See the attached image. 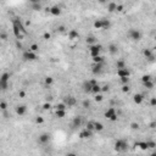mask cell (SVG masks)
Returning <instances> with one entry per match:
<instances>
[{
    "mask_svg": "<svg viewBox=\"0 0 156 156\" xmlns=\"http://www.w3.org/2000/svg\"><path fill=\"white\" fill-rule=\"evenodd\" d=\"M12 27H14L15 37H16L17 39H22V38L27 34V32L25 29L22 22H21L18 18H14V20H12Z\"/></svg>",
    "mask_w": 156,
    "mask_h": 156,
    "instance_id": "1",
    "label": "cell"
},
{
    "mask_svg": "<svg viewBox=\"0 0 156 156\" xmlns=\"http://www.w3.org/2000/svg\"><path fill=\"white\" fill-rule=\"evenodd\" d=\"M128 149V143L123 140V139H118L116 143H115V150L116 151H120V153H122V151H126Z\"/></svg>",
    "mask_w": 156,
    "mask_h": 156,
    "instance_id": "2",
    "label": "cell"
},
{
    "mask_svg": "<svg viewBox=\"0 0 156 156\" xmlns=\"http://www.w3.org/2000/svg\"><path fill=\"white\" fill-rule=\"evenodd\" d=\"M128 35H129V38H130L132 40H134V42H138V40L142 39V33L138 31V29H134V28H132V29L128 31Z\"/></svg>",
    "mask_w": 156,
    "mask_h": 156,
    "instance_id": "3",
    "label": "cell"
},
{
    "mask_svg": "<svg viewBox=\"0 0 156 156\" xmlns=\"http://www.w3.org/2000/svg\"><path fill=\"white\" fill-rule=\"evenodd\" d=\"M22 57H23L26 61H34V60H37V59H38L37 54H35L34 51H31V50L25 51V53H23V55H22Z\"/></svg>",
    "mask_w": 156,
    "mask_h": 156,
    "instance_id": "4",
    "label": "cell"
},
{
    "mask_svg": "<svg viewBox=\"0 0 156 156\" xmlns=\"http://www.w3.org/2000/svg\"><path fill=\"white\" fill-rule=\"evenodd\" d=\"M105 117L109 118V120H111V121H116V120H117V113H116L115 109H113V107L107 109V110L105 111Z\"/></svg>",
    "mask_w": 156,
    "mask_h": 156,
    "instance_id": "5",
    "label": "cell"
},
{
    "mask_svg": "<svg viewBox=\"0 0 156 156\" xmlns=\"http://www.w3.org/2000/svg\"><path fill=\"white\" fill-rule=\"evenodd\" d=\"M100 51H101V45L93 44V45H90V46H89V54L92 55V57L100 55Z\"/></svg>",
    "mask_w": 156,
    "mask_h": 156,
    "instance_id": "6",
    "label": "cell"
},
{
    "mask_svg": "<svg viewBox=\"0 0 156 156\" xmlns=\"http://www.w3.org/2000/svg\"><path fill=\"white\" fill-rule=\"evenodd\" d=\"M63 102L67 105V107H72L77 104V100H76V98H73L71 95H67V96L63 98Z\"/></svg>",
    "mask_w": 156,
    "mask_h": 156,
    "instance_id": "7",
    "label": "cell"
},
{
    "mask_svg": "<svg viewBox=\"0 0 156 156\" xmlns=\"http://www.w3.org/2000/svg\"><path fill=\"white\" fill-rule=\"evenodd\" d=\"M92 137H93V130H90L88 128H85L84 130H82L79 133V138L81 139H88V138H92Z\"/></svg>",
    "mask_w": 156,
    "mask_h": 156,
    "instance_id": "8",
    "label": "cell"
},
{
    "mask_svg": "<svg viewBox=\"0 0 156 156\" xmlns=\"http://www.w3.org/2000/svg\"><path fill=\"white\" fill-rule=\"evenodd\" d=\"M102 65H104V62H94L93 67H92V72H93L94 74L101 73V71H102Z\"/></svg>",
    "mask_w": 156,
    "mask_h": 156,
    "instance_id": "9",
    "label": "cell"
},
{
    "mask_svg": "<svg viewBox=\"0 0 156 156\" xmlns=\"http://www.w3.org/2000/svg\"><path fill=\"white\" fill-rule=\"evenodd\" d=\"M82 88H83V92H84V93H92L93 84H92V82H90V81H85V82L83 83Z\"/></svg>",
    "mask_w": 156,
    "mask_h": 156,
    "instance_id": "10",
    "label": "cell"
},
{
    "mask_svg": "<svg viewBox=\"0 0 156 156\" xmlns=\"http://www.w3.org/2000/svg\"><path fill=\"white\" fill-rule=\"evenodd\" d=\"M117 76L121 78V77H129L130 76V72L129 70L125 67V68H121V70H117Z\"/></svg>",
    "mask_w": 156,
    "mask_h": 156,
    "instance_id": "11",
    "label": "cell"
},
{
    "mask_svg": "<svg viewBox=\"0 0 156 156\" xmlns=\"http://www.w3.org/2000/svg\"><path fill=\"white\" fill-rule=\"evenodd\" d=\"M49 140H50V135H49L48 133L40 134V135H39V139H38V142H39L40 144H46Z\"/></svg>",
    "mask_w": 156,
    "mask_h": 156,
    "instance_id": "12",
    "label": "cell"
},
{
    "mask_svg": "<svg viewBox=\"0 0 156 156\" xmlns=\"http://www.w3.org/2000/svg\"><path fill=\"white\" fill-rule=\"evenodd\" d=\"M26 111H27V107H26L25 105H18V106L16 107V113H17L18 116H23V115L26 113Z\"/></svg>",
    "mask_w": 156,
    "mask_h": 156,
    "instance_id": "13",
    "label": "cell"
},
{
    "mask_svg": "<svg viewBox=\"0 0 156 156\" xmlns=\"http://www.w3.org/2000/svg\"><path fill=\"white\" fill-rule=\"evenodd\" d=\"M78 38H79V34H78V32L76 31V29H71V31L68 32V39L70 40H76Z\"/></svg>",
    "mask_w": 156,
    "mask_h": 156,
    "instance_id": "14",
    "label": "cell"
},
{
    "mask_svg": "<svg viewBox=\"0 0 156 156\" xmlns=\"http://www.w3.org/2000/svg\"><path fill=\"white\" fill-rule=\"evenodd\" d=\"M143 54H144L145 59H148V60H150V61L154 60V55H153V51H151L150 49H144V50H143Z\"/></svg>",
    "mask_w": 156,
    "mask_h": 156,
    "instance_id": "15",
    "label": "cell"
},
{
    "mask_svg": "<svg viewBox=\"0 0 156 156\" xmlns=\"http://www.w3.org/2000/svg\"><path fill=\"white\" fill-rule=\"evenodd\" d=\"M50 14L54 15V16H59V15L61 14V9H60V6L55 5V6L50 7Z\"/></svg>",
    "mask_w": 156,
    "mask_h": 156,
    "instance_id": "16",
    "label": "cell"
},
{
    "mask_svg": "<svg viewBox=\"0 0 156 156\" xmlns=\"http://www.w3.org/2000/svg\"><path fill=\"white\" fill-rule=\"evenodd\" d=\"M143 100H144V96H143L142 94H135V95L133 96V101H134L135 104H138V105H140V104L143 102Z\"/></svg>",
    "mask_w": 156,
    "mask_h": 156,
    "instance_id": "17",
    "label": "cell"
},
{
    "mask_svg": "<svg viewBox=\"0 0 156 156\" xmlns=\"http://www.w3.org/2000/svg\"><path fill=\"white\" fill-rule=\"evenodd\" d=\"M82 125V117H74L73 118V122H72V127L73 128H78Z\"/></svg>",
    "mask_w": 156,
    "mask_h": 156,
    "instance_id": "18",
    "label": "cell"
},
{
    "mask_svg": "<svg viewBox=\"0 0 156 156\" xmlns=\"http://www.w3.org/2000/svg\"><path fill=\"white\" fill-rule=\"evenodd\" d=\"M107 10H109V12H116V10H117V4H115V2H110L109 5H107Z\"/></svg>",
    "mask_w": 156,
    "mask_h": 156,
    "instance_id": "19",
    "label": "cell"
},
{
    "mask_svg": "<svg viewBox=\"0 0 156 156\" xmlns=\"http://www.w3.org/2000/svg\"><path fill=\"white\" fill-rule=\"evenodd\" d=\"M109 51H110L111 55H116V54L118 53V48H117L115 44H111V45L109 46Z\"/></svg>",
    "mask_w": 156,
    "mask_h": 156,
    "instance_id": "20",
    "label": "cell"
},
{
    "mask_svg": "<svg viewBox=\"0 0 156 156\" xmlns=\"http://www.w3.org/2000/svg\"><path fill=\"white\" fill-rule=\"evenodd\" d=\"M135 146H139L142 150H146V149H149V146H148V142H142V143H135Z\"/></svg>",
    "mask_w": 156,
    "mask_h": 156,
    "instance_id": "21",
    "label": "cell"
},
{
    "mask_svg": "<svg viewBox=\"0 0 156 156\" xmlns=\"http://www.w3.org/2000/svg\"><path fill=\"white\" fill-rule=\"evenodd\" d=\"M111 27V23H110V21L109 20H105V18H102V29H109Z\"/></svg>",
    "mask_w": 156,
    "mask_h": 156,
    "instance_id": "22",
    "label": "cell"
},
{
    "mask_svg": "<svg viewBox=\"0 0 156 156\" xmlns=\"http://www.w3.org/2000/svg\"><path fill=\"white\" fill-rule=\"evenodd\" d=\"M9 78H10V73L5 72L1 74V78H0V82H9Z\"/></svg>",
    "mask_w": 156,
    "mask_h": 156,
    "instance_id": "23",
    "label": "cell"
},
{
    "mask_svg": "<svg viewBox=\"0 0 156 156\" xmlns=\"http://www.w3.org/2000/svg\"><path fill=\"white\" fill-rule=\"evenodd\" d=\"M101 92V87L96 83V84H94L93 85V89H92V93H94V94H99Z\"/></svg>",
    "mask_w": 156,
    "mask_h": 156,
    "instance_id": "24",
    "label": "cell"
},
{
    "mask_svg": "<svg viewBox=\"0 0 156 156\" xmlns=\"http://www.w3.org/2000/svg\"><path fill=\"white\" fill-rule=\"evenodd\" d=\"M94 27L98 29H102V20H96L94 22Z\"/></svg>",
    "mask_w": 156,
    "mask_h": 156,
    "instance_id": "25",
    "label": "cell"
},
{
    "mask_svg": "<svg viewBox=\"0 0 156 156\" xmlns=\"http://www.w3.org/2000/svg\"><path fill=\"white\" fill-rule=\"evenodd\" d=\"M116 67H117V70L125 68V67H126V62L123 61V60H118V61L116 62Z\"/></svg>",
    "mask_w": 156,
    "mask_h": 156,
    "instance_id": "26",
    "label": "cell"
},
{
    "mask_svg": "<svg viewBox=\"0 0 156 156\" xmlns=\"http://www.w3.org/2000/svg\"><path fill=\"white\" fill-rule=\"evenodd\" d=\"M143 84H144V87L148 88V89H153V88H154V82H151V79L148 81V82H144Z\"/></svg>",
    "mask_w": 156,
    "mask_h": 156,
    "instance_id": "27",
    "label": "cell"
},
{
    "mask_svg": "<svg viewBox=\"0 0 156 156\" xmlns=\"http://www.w3.org/2000/svg\"><path fill=\"white\" fill-rule=\"evenodd\" d=\"M104 129V125L101 122H95V130L96 132H101Z\"/></svg>",
    "mask_w": 156,
    "mask_h": 156,
    "instance_id": "28",
    "label": "cell"
},
{
    "mask_svg": "<svg viewBox=\"0 0 156 156\" xmlns=\"http://www.w3.org/2000/svg\"><path fill=\"white\" fill-rule=\"evenodd\" d=\"M32 9H33L34 11H40L43 7H42V5H40L39 2H35V4H32Z\"/></svg>",
    "mask_w": 156,
    "mask_h": 156,
    "instance_id": "29",
    "label": "cell"
},
{
    "mask_svg": "<svg viewBox=\"0 0 156 156\" xmlns=\"http://www.w3.org/2000/svg\"><path fill=\"white\" fill-rule=\"evenodd\" d=\"M85 42H87V44H89V45H93L94 43H95V38H94L93 35H89V37H87Z\"/></svg>",
    "mask_w": 156,
    "mask_h": 156,
    "instance_id": "30",
    "label": "cell"
},
{
    "mask_svg": "<svg viewBox=\"0 0 156 156\" xmlns=\"http://www.w3.org/2000/svg\"><path fill=\"white\" fill-rule=\"evenodd\" d=\"M65 115H66V111H65V110H56V116H57L59 118H63Z\"/></svg>",
    "mask_w": 156,
    "mask_h": 156,
    "instance_id": "31",
    "label": "cell"
},
{
    "mask_svg": "<svg viewBox=\"0 0 156 156\" xmlns=\"http://www.w3.org/2000/svg\"><path fill=\"white\" fill-rule=\"evenodd\" d=\"M0 88L2 92H5L9 88V82H0Z\"/></svg>",
    "mask_w": 156,
    "mask_h": 156,
    "instance_id": "32",
    "label": "cell"
},
{
    "mask_svg": "<svg viewBox=\"0 0 156 156\" xmlns=\"http://www.w3.org/2000/svg\"><path fill=\"white\" fill-rule=\"evenodd\" d=\"M93 61H94V62H104V57H102V56H100V55H98V56H94V57H93Z\"/></svg>",
    "mask_w": 156,
    "mask_h": 156,
    "instance_id": "33",
    "label": "cell"
},
{
    "mask_svg": "<svg viewBox=\"0 0 156 156\" xmlns=\"http://www.w3.org/2000/svg\"><path fill=\"white\" fill-rule=\"evenodd\" d=\"M66 107H67V105L65 102H61V104L56 105V110H66Z\"/></svg>",
    "mask_w": 156,
    "mask_h": 156,
    "instance_id": "34",
    "label": "cell"
},
{
    "mask_svg": "<svg viewBox=\"0 0 156 156\" xmlns=\"http://www.w3.org/2000/svg\"><path fill=\"white\" fill-rule=\"evenodd\" d=\"M87 128L90 129V130H94L95 129V122H88L87 123Z\"/></svg>",
    "mask_w": 156,
    "mask_h": 156,
    "instance_id": "35",
    "label": "cell"
},
{
    "mask_svg": "<svg viewBox=\"0 0 156 156\" xmlns=\"http://www.w3.org/2000/svg\"><path fill=\"white\" fill-rule=\"evenodd\" d=\"M29 50H31V51H34V53H35V51H38V50H39V46H38L37 44H32L31 46H29Z\"/></svg>",
    "mask_w": 156,
    "mask_h": 156,
    "instance_id": "36",
    "label": "cell"
},
{
    "mask_svg": "<svg viewBox=\"0 0 156 156\" xmlns=\"http://www.w3.org/2000/svg\"><path fill=\"white\" fill-rule=\"evenodd\" d=\"M82 105H83L84 109H89V107H90V101H89V100H84Z\"/></svg>",
    "mask_w": 156,
    "mask_h": 156,
    "instance_id": "37",
    "label": "cell"
},
{
    "mask_svg": "<svg viewBox=\"0 0 156 156\" xmlns=\"http://www.w3.org/2000/svg\"><path fill=\"white\" fill-rule=\"evenodd\" d=\"M150 79H151V77H150L149 74H144V76L142 77V81H143V83H144V82H148V81H150Z\"/></svg>",
    "mask_w": 156,
    "mask_h": 156,
    "instance_id": "38",
    "label": "cell"
},
{
    "mask_svg": "<svg viewBox=\"0 0 156 156\" xmlns=\"http://www.w3.org/2000/svg\"><path fill=\"white\" fill-rule=\"evenodd\" d=\"M53 82H54V79H53L51 77H46V78H45V83H46L48 85H50V84H53Z\"/></svg>",
    "mask_w": 156,
    "mask_h": 156,
    "instance_id": "39",
    "label": "cell"
},
{
    "mask_svg": "<svg viewBox=\"0 0 156 156\" xmlns=\"http://www.w3.org/2000/svg\"><path fill=\"white\" fill-rule=\"evenodd\" d=\"M0 109H1L2 111H5V110L7 109V105H6L5 101H1V102H0Z\"/></svg>",
    "mask_w": 156,
    "mask_h": 156,
    "instance_id": "40",
    "label": "cell"
},
{
    "mask_svg": "<svg viewBox=\"0 0 156 156\" xmlns=\"http://www.w3.org/2000/svg\"><path fill=\"white\" fill-rule=\"evenodd\" d=\"M148 146H149V149H154V148H156V143L155 142H148Z\"/></svg>",
    "mask_w": 156,
    "mask_h": 156,
    "instance_id": "41",
    "label": "cell"
},
{
    "mask_svg": "<svg viewBox=\"0 0 156 156\" xmlns=\"http://www.w3.org/2000/svg\"><path fill=\"white\" fill-rule=\"evenodd\" d=\"M104 98H102V95L99 93V94H95V101H101Z\"/></svg>",
    "mask_w": 156,
    "mask_h": 156,
    "instance_id": "42",
    "label": "cell"
},
{
    "mask_svg": "<svg viewBox=\"0 0 156 156\" xmlns=\"http://www.w3.org/2000/svg\"><path fill=\"white\" fill-rule=\"evenodd\" d=\"M121 82H122L123 84H128V82H129V77H121Z\"/></svg>",
    "mask_w": 156,
    "mask_h": 156,
    "instance_id": "43",
    "label": "cell"
},
{
    "mask_svg": "<svg viewBox=\"0 0 156 156\" xmlns=\"http://www.w3.org/2000/svg\"><path fill=\"white\" fill-rule=\"evenodd\" d=\"M122 92H123V93H128V92H129V85H128V84H123Z\"/></svg>",
    "mask_w": 156,
    "mask_h": 156,
    "instance_id": "44",
    "label": "cell"
},
{
    "mask_svg": "<svg viewBox=\"0 0 156 156\" xmlns=\"http://www.w3.org/2000/svg\"><path fill=\"white\" fill-rule=\"evenodd\" d=\"M50 107H51L50 102H46V104H44V105H43V109H44V110H49Z\"/></svg>",
    "mask_w": 156,
    "mask_h": 156,
    "instance_id": "45",
    "label": "cell"
},
{
    "mask_svg": "<svg viewBox=\"0 0 156 156\" xmlns=\"http://www.w3.org/2000/svg\"><path fill=\"white\" fill-rule=\"evenodd\" d=\"M150 105H151V106H156V98H151V100H150Z\"/></svg>",
    "mask_w": 156,
    "mask_h": 156,
    "instance_id": "46",
    "label": "cell"
},
{
    "mask_svg": "<svg viewBox=\"0 0 156 156\" xmlns=\"http://www.w3.org/2000/svg\"><path fill=\"white\" fill-rule=\"evenodd\" d=\"M35 122H37V123H43L44 120H43V117H37V118H35Z\"/></svg>",
    "mask_w": 156,
    "mask_h": 156,
    "instance_id": "47",
    "label": "cell"
},
{
    "mask_svg": "<svg viewBox=\"0 0 156 156\" xmlns=\"http://www.w3.org/2000/svg\"><path fill=\"white\" fill-rule=\"evenodd\" d=\"M130 127H132V129H138V128H139V125H138V123H130Z\"/></svg>",
    "mask_w": 156,
    "mask_h": 156,
    "instance_id": "48",
    "label": "cell"
},
{
    "mask_svg": "<svg viewBox=\"0 0 156 156\" xmlns=\"http://www.w3.org/2000/svg\"><path fill=\"white\" fill-rule=\"evenodd\" d=\"M109 88H110L109 85H104V87L101 88V92H109Z\"/></svg>",
    "mask_w": 156,
    "mask_h": 156,
    "instance_id": "49",
    "label": "cell"
},
{
    "mask_svg": "<svg viewBox=\"0 0 156 156\" xmlns=\"http://www.w3.org/2000/svg\"><path fill=\"white\" fill-rule=\"evenodd\" d=\"M65 29H66V28H65L63 26H59V27H57V31L61 32V33H63V32H65Z\"/></svg>",
    "mask_w": 156,
    "mask_h": 156,
    "instance_id": "50",
    "label": "cell"
},
{
    "mask_svg": "<svg viewBox=\"0 0 156 156\" xmlns=\"http://www.w3.org/2000/svg\"><path fill=\"white\" fill-rule=\"evenodd\" d=\"M116 11H118V12L123 11V6H122V5H117V10H116Z\"/></svg>",
    "mask_w": 156,
    "mask_h": 156,
    "instance_id": "51",
    "label": "cell"
},
{
    "mask_svg": "<svg viewBox=\"0 0 156 156\" xmlns=\"http://www.w3.org/2000/svg\"><path fill=\"white\" fill-rule=\"evenodd\" d=\"M150 128H156V122H155V121L150 123Z\"/></svg>",
    "mask_w": 156,
    "mask_h": 156,
    "instance_id": "52",
    "label": "cell"
},
{
    "mask_svg": "<svg viewBox=\"0 0 156 156\" xmlns=\"http://www.w3.org/2000/svg\"><path fill=\"white\" fill-rule=\"evenodd\" d=\"M44 38H45V39H50V34H49V33H45V34H44Z\"/></svg>",
    "mask_w": 156,
    "mask_h": 156,
    "instance_id": "53",
    "label": "cell"
},
{
    "mask_svg": "<svg viewBox=\"0 0 156 156\" xmlns=\"http://www.w3.org/2000/svg\"><path fill=\"white\" fill-rule=\"evenodd\" d=\"M1 39H2V40L6 39V34H5V33H1Z\"/></svg>",
    "mask_w": 156,
    "mask_h": 156,
    "instance_id": "54",
    "label": "cell"
},
{
    "mask_svg": "<svg viewBox=\"0 0 156 156\" xmlns=\"http://www.w3.org/2000/svg\"><path fill=\"white\" fill-rule=\"evenodd\" d=\"M18 95H20L21 98H23V96H25V92H20V93H18Z\"/></svg>",
    "mask_w": 156,
    "mask_h": 156,
    "instance_id": "55",
    "label": "cell"
},
{
    "mask_svg": "<svg viewBox=\"0 0 156 156\" xmlns=\"http://www.w3.org/2000/svg\"><path fill=\"white\" fill-rule=\"evenodd\" d=\"M29 1H31L32 4H35V2H39L40 0H29Z\"/></svg>",
    "mask_w": 156,
    "mask_h": 156,
    "instance_id": "56",
    "label": "cell"
},
{
    "mask_svg": "<svg viewBox=\"0 0 156 156\" xmlns=\"http://www.w3.org/2000/svg\"><path fill=\"white\" fill-rule=\"evenodd\" d=\"M98 1H99V2H100V4H105V2H106V1H107V0H98Z\"/></svg>",
    "mask_w": 156,
    "mask_h": 156,
    "instance_id": "57",
    "label": "cell"
},
{
    "mask_svg": "<svg viewBox=\"0 0 156 156\" xmlns=\"http://www.w3.org/2000/svg\"><path fill=\"white\" fill-rule=\"evenodd\" d=\"M155 40H156V34H155Z\"/></svg>",
    "mask_w": 156,
    "mask_h": 156,
    "instance_id": "58",
    "label": "cell"
},
{
    "mask_svg": "<svg viewBox=\"0 0 156 156\" xmlns=\"http://www.w3.org/2000/svg\"><path fill=\"white\" fill-rule=\"evenodd\" d=\"M154 49H155V50H156V46H155V48H154Z\"/></svg>",
    "mask_w": 156,
    "mask_h": 156,
    "instance_id": "59",
    "label": "cell"
}]
</instances>
